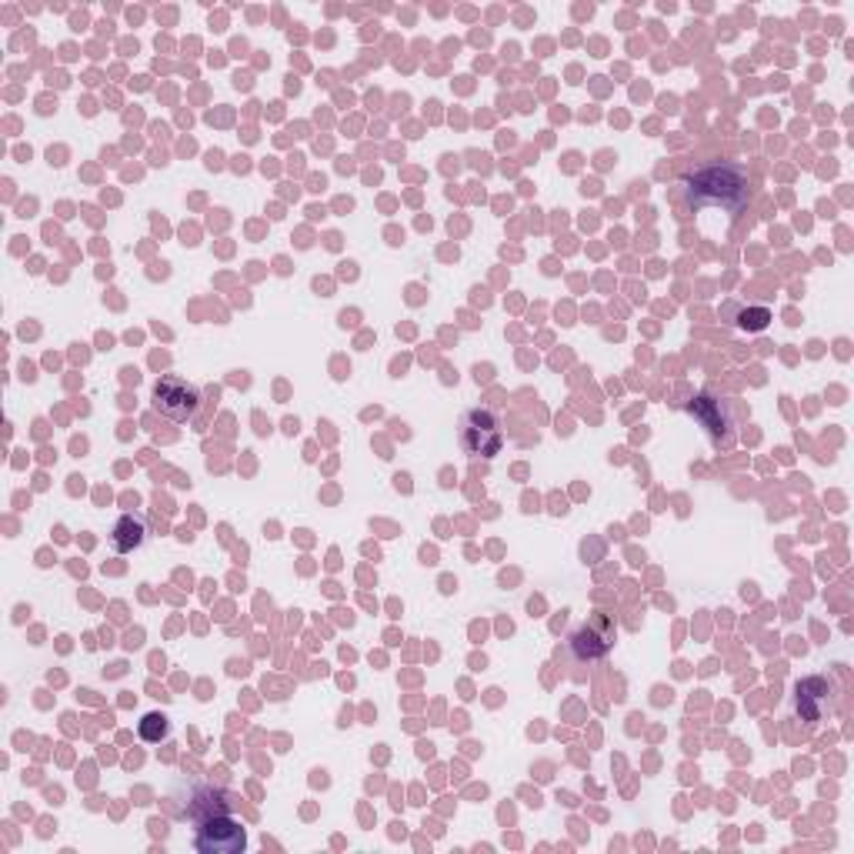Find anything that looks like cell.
<instances>
[{
  "label": "cell",
  "instance_id": "cell-1",
  "mask_svg": "<svg viewBox=\"0 0 854 854\" xmlns=\"http://www.w3.org/2000/svg\"><path fill=\"white\" fill-rule=\"evenodd\" d=\"M751 198V181L735 164H704L684 178V201L691 207H722L738 214Z\"/></svg>",
  "mask_w": 854,
  "mask_h": 854
},
{
  "label": "cell",
  "instance_id": "cell-2",
  "mask_svg": "<svg viewBox=\"0 0 854 854\" xmlns=\"http://www.w3.org/2000/svg\"><path fill=\"white\" fill-rule=\"evenodd\" d=\"M461 445L471 458L491 461L501 455L504 435H501V417L488 407H474L461 417Z\"/></svg>",
  "mask_w": 854,
  "mask_h": 854
},
{
  "label": "cell",
  "instance_id": "cell-3",
  "mask_svg": "<svg viewBox=\"0 0 854 854\" xmlns=\"http://www.w3.org/2000/svg\"><path fill=\"white\" fill-rule=\"evenodd\" d=\"M194 847L201 854H241L247 847V831L227 811H217L198 821Z\"/></svg>",
  "mask_w": 854,
  "mask_h": 854
},
{
  "label": "cell",
  "instance_id": "cell-4",
  "mask_svg": "<svg viewBox=\"0 0 854 854\" xmlns=\"http://www.w3.org/2000/svg\"><path fill=\"white\" fill-rule=\"evenodd\" d=\"M201 407V391L194 384H188L184 377H161L154 384V410L171 417V420H188L194 417V410Z\"/></svg>",
  "mask_w": 854,
  "mask_h": 854
},
{
  "label": "cell",
  "instance_id": "cell-5",
  "mask_svg": "<svg viewBox=\"0 0 854 854\" xmlns=\"http://www.w3.org/2000/svg\"><path fill=\"white\" fill-rule=\"evenodd\" d=\"M691 414L701 420V427L718 445H725V448L735 445V414H732L728 401H718V397H711V394H697L694 404H691Z\"/></svg>",
  "mask_w": 854,
  "mask_h": 854
},
{
  "label": "cell",
  "instance_id": "cell-6",
  "mask_svg": "<svg viewBox=\"0 0 854 854\" xmlns=\"http://www.w3.org/2000/svg\"><path fill=\"white\" fill-rule=\"evenodd\" d=\"M567 644H572V654L578 661H601L615 648V628L605 615H598L567 638Z\"/></svg>",
  "mask_w": 854,
  "mask_h": 854
},
{
  "label": "cell",
  "instance_id": "cell-7",
  "mask_svg": "<svg viewBox=\"0 0 854 854\" xmlns=\"http://www.w3.org/2000/svg\"><path fill=\"white\" fill-rule=\"evenodd\" d=\"M828 704H831V681L828 677H804L794 687V711L801 715V722H808V725L821 722Z\"/></svg>",
  "mask_w": 854,
  "mask_h": 854
},
{
  "label": "cell",
  "instance_id": "cell-8",
  "mask_svg": "<svg viewBox=\"0 0 854 854\" xmlns=\"http://www.w3.org/2000/svg\"><path fill=\"white\" fill-rule=\"evenodd\" d=\"M145 541H148V521H145V514H120L117 524L110 527V547L120 551V554L137 551Z\"/></svg>",
  "mask_w": 854,
  "mask_h": 854
},
{
  "label": "cell",
  "instance_id": "cell-9",
  "mask_svg": "<svg viewBox=\"0 0 854 854\" xmlns=\"http://www.w3.org/2000/svg\"><path fill=\"white\" fill-rule=\"evenodd\" d=\"M140 738H145L148 745H158V741H164L168 738V718L164 715H148V718H140Z\"/></svg>",
  "mask_w": 854,
  "mask_h": 854
},
{
  "label": "cell",
  "instance_id": "cell-10",
  "mask_svg": "<svg viewBox=\"0 0 854 854\" xmlns=\"http://www.w3.org/2000/svg\"><path fill=\"white\" fill-rule=\"evenodd\" d=\"M768 321H771V311H768V308H751V311H745V314H741V321H738V324H741L745 331H765V328H768Z\"/></svg>",
  "mask_w": 854,
  "mask_h": 854
}]
</instances>
